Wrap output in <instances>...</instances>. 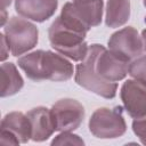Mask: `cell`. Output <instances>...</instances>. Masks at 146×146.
<instances>
[{"label":"cell","instance_id":"cell-5","mask_svg":"<svg viewBox=\"0 0 146 146\" xmlns=\"http://www.w3.org/2000/svg\"><path fill=\"white\" fill-rule=\"evenodd\" d=\"M89 131L100 139H114L123 136L127 123L122 115V108H97L89 119Z\"/></svg>","mask_w":146,"mask_h":146},{"label":"cell","instance_id":"cell-17","mask_svg":"<svg viewBox=\"0 0 146 146\" xmlns=\"http://www.w3.org/2000/svg\"><path fill=\"white\" fill-rule=\"evenodd\" d=\"M132 131L141 144L146 145V115L136 117L132 121Z\"/></svg>","mask_w":146,"mask_h":146},{"label":"cell","instance_id":"cell-6","mask_svg":"<svg viewBox=\"0 0 146 146\" xmlns=\"http://www.w3.org/2000/svg\"><path fill=\"white\" fill-rule=\"evenodd\" d=\"M50 113L55 130L59 132L76 130L83 122L86 115L82 104L72 98H64L56 102L51 106Z\"/></svg>","mask_w":146,"mask_h":146},{"label":"cell","instance_id":"cell-3","mask_svg":"<svg viewBox=\"0 0 146 146\" xmlns=\"http://www.w3.org/2000/svg\"><path fill=\"white\" fill-rule=\"evenodd\" d=\"M104 48V46L98 43L89 46L86 58L75 67L74 80L82 88L106 99H112L116 95L117 83L103 80L96 72V60Z\"/></svg>","mask_w":146,"mask_h":146},{"label":"cell","instance_id":"cell-15","mask_svg":"<svg viewBox=\"0 0 146 146\" xmlns=\"http://www.w3.org/2000/svg\"><path fill=\"white\" fill-rule=\"evenodd\" d=\"M128 74L136 80H140L146 83V55H140L129 64Z\"/></svg>","mask_w":146,"mask_h":146},{"label":"cell","instance_id":"cell-20","mask_svg":"<svg viewBox=\"0 0 146 146\" xmlns=\"http://www.w3.org/2000/svg\"><path fill=\"white\" fill-rule=\"evenodd\" d=\"M141 40H143V47H144V50L146 51V29L143 30V32H141Z\"/></svg>","mask_w":146,"mask_h":146},{"label":"cell","instance_id":"cell-10","mask_svg":"<svg viewBox=\"0 0 146 146\" xmlns=\"http://www.w3.org/2000/svg\"><path fill=\"white\" fill-rule=\"evenodd\" d=\"M130 62L105 48L100 51L96 60V72L105 81L119 82L123 80L129 70Z\"/></svg>","mask_w":146,"mask_h":146},{"label":"cell","instance_id":"cell-22","mask_svg":"<svg viewBox=\"0 0 146 146\" xmlns=\"http://www.w3.org/2000/svg\"><path fill=\"white\" fill-rule=\"evenodd\" d=\"M143 3H144V6L146 7V0H143Z\"/></svg>","mask_w":146,"mask_h":146},{"label":"cell","instance_id":"cell-12","mask_svg":"<svg viewBox=\"0 0 146 146\" xmlns=\"http://www.w3.org/2000/svg\"><path fill=\"white\" fill-rule=\"evenodd\" d=\"M32 129L31 139L36 143L47 140L56 131L50 110L43 106H38L26 113Z\"/></svg>","mask_w":146,"mask_h":146},{"label":"cell","instance_id":"cell-8","mask_svg":"<svg viewBox=\"0 0 146 146\" xmlns=\"http://www.w3.org/2000/svg\"><path fill=\"white\" fill-rule=\"evenodd\" d=\"M108 48L129 62L143 55L144 50L141 36L132 26H127L114 32L108 39Z\"/></svg>","mask_w":146,"mask_h":146},{"label":"cell","instance_id":"cell-16","mask_svg":"<svg viewBox=\"0 0 146 146\" xmlns=\"http://www.w3.org/2000/svg\"><path fill=\"white\" fill-rule=\"evenodd\" d=\"M52 146H62V145H78V146H82L84 145V141L78 136L72 133V131H63L59 135H57L52 141H51Z\"/></svg>","mask_w":146,"mask_h":146},{"label":"cell","instance_id":"cell-7","mask_svg":"<svg viewBox=\"0 0 146 146\" xmlns=\"http://www.w3.org/2000/svg\"><path fill=\"white\" fill-rule=\"evenodd\" d=\"M32 136L31 123L26 114L10 112L3 116L0 125V143L5 145L26 144Z\"/></svg>","mask_w":146,"mask_h":146},{"label":"cell","instance_id":"cell-2","mask_svg":"<svg viewBox=\"0 0 146 146\" xmlns=\"http://www.w3.org/2000/svg\"><path fill=\"white\" fill-rule=\"evenodd\" d=\"M87 32L65 23L59 16L51 23L48 36L51 47L72 60L81 62L86 58L89 47L86 42Z\"/></svg>","mask_w":146,"mask_h":146},{"label":"cell","instance_id":"cell-18","mask_svg":"<svg viewBox=\"0 0 146 146\" xmlns=\"http://www.w3.org/2000/svg\"><path fill=\"white\" fill-rule=\"evenodd\" d=\"M0 40H1V60L3 62L8 57L10 48H9V44H8V41L6 39L5 33H1L0 34Z\"/></svg>","mask_w":146,"mask_h":146},{"label":"cell","instance_id":"cell-21","mask_svg":"<svg viewBox=\"0 0 146 146\" xmlns=\"http://www.w3.org/2000/svg\"><path fill=\"white\" fill-rule=\"evenodd\" d=\"M72 1H76V2H88V1H95V0H72Z\"/></svg>","mask_w":146,"mask_h":146},{"label":"cell","instance_id":"cell-19","mask_svg":"<svg viewBox=\"0 0 146 146\" xmlns=\"http://www.w3.org/2000/svg\"><path fill=\"white\" fill-rule=\"evenodd\" d=\"M11 3V0H2V9H1V25L5 26L6 24V18H7V14H6V9L7 7Z\"/></svg>","mask_w":146,"mask_h":146},{"label":"cell","instance_id":"cell-11","mask_svg":"<svg viewBox=\"0 0 146 146\" xmlns=\"http://www.w3.org/2000/svg\"><path fill=\"white\" fill-rule=\"evenodd\" d=\"M58 6V0H15V10L24 18L42 23L50 18Z\"/></svg>","mask_w":146,"mask_h":146},{"label":"cell","instance_id":"cell-9","mask_svg":"<svg viewBox=\"0 0 146 146\" xmlns=\"http://www.w3.org/2000/svg\"><path fill=\"white\" fill-rule=\"evenodd\" d=\"M120 97L127 113L136 119L146 115V83L136 80H127L120 91Z\"/></svg>","mask_w":146,"mask_h":146},{"label":"cell","instance_id":"cell-4","mask_svg":"<svg viewBox=\"0 0 146 146\" xmlns=\"http://www.w3.org/2000/svg\"><path fill=\"white\" fill-rule=\"evenodd\" d=\"M3 27V33L13 56L18 57L36 46L39 39L38 27L27 19L13 16Z\"/></svg>","mask_w":146,"mask_h":146},{"label":"cell","instance_id":"cell-14","mask_svg":"<svg viewBox=\"0 0 146 146\" xmlns=\"http://www.w3.org/2000/svg\"><path fill=\"white\" fill-rule=\"evenodd\" d=\"M1 97H9L17 94L24 86V80L19 74L17 67L14 63H2L1 64Z\"/></svg>","mask_w":146,"mask_h":146},{"label":"cell","instance_id":"cell-1","mask_svg":"<svg viewBox=\"0 0 146 146\" xmlns=\"http://www.w3.org/2000/svg\"><path fill=\"white\" fill-rule=\"evenodd\" d=\"M26 76L35 82L43 80L67 81L73 76V65L62 54L50 50H35L17 60Z\"/></svg>","mask_w":146,"mask_h":146},{"label":"cell","instance_id":"cell-13","mask_svg":"<svg viewBox=\"0 0 146 146\" xmlns=\"http://www.w3.org/2000/svg\"><path fill=\"white\" fill-rule=\"evenodd\" d=\"M130 17V0H107L105 24L108 27H120Z\"/></svg>","mask_w":146,"mask_h":146}]
</instances>
